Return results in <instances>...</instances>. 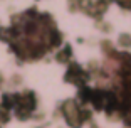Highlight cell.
<instances>
[{"instance_id": "cell-1", "label": "cell", "mask_w": 131, "mask_h": 128, "mask_svg": "<svg viewBox=\"0 0 131 128\" xmlns=\"http://www.w3.org/2000/svg\"><path fill=\"white\" fill-rule=\"evenodd\" d=\"M64 115L71 126H79L81 125V110H77L74 101H67L64 105Z\"/></svg>"}]
</instances>
